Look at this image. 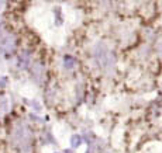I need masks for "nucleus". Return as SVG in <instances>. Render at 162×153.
Masks as SVG:
<instances>
[{
	"mask_svg": "<svg viewBox=\"0 0 162 153\" xmlns=\"http://www.w3.org/2000/svg\"><path fill=\"white\" fill-rule=\"evenodd\" d=\"M65 153H72V152H70L69 149H68V150H65Z\"/></svg>",
	"mask_w": 162,
	"mask_h": 153,
	"instance_id": "obj_3",
	"label": "nucleus"
},
{
	"mask_svg": "<svg viewBox=\"0 0 162 153\" xmlns=\"http://www.w3.org/2000/svg\"><path fill=\"white\" fill-rule=\"evenodd\" d=\"M56 153H58V152H56Z\"/></svg>",
	"mask_w": 162,
	"mask_h": 153,
	"instance_id": "obj_4",
	"label": "nucleus"
},
{
	"mask_svg": "<svg viewBox=\"0 0 162 153\" xmlns=\"http://www.w3.org/2000/svg\"><path fill=\"white\" fill-rule=\"evenodd\" d=\"M81 143H82L81 135H72V136H70V146H72V148H79Z\"/></svg>",
	"mask_w": 162,
	"mask_h": 153,
	"instance_id": "obj_1",
	"label": "nucleus"
},
{
	"mask_svg": "<svg viewBox=\"0 0 162 153\" xmlns=\"http://www.w3.org/2000/svg\"><path fill=\"white\" fill-rule=\"evenodd\" d=\"M64 60H65V68L72 69L73 66H75V59L72 58V56H69V55H66Z\"/></svg>",
	"mask_w": 162,
	"mask_h": 153,
	"instance_id": "obj_2",
	"label": "nucleus"
}]
</instances>
